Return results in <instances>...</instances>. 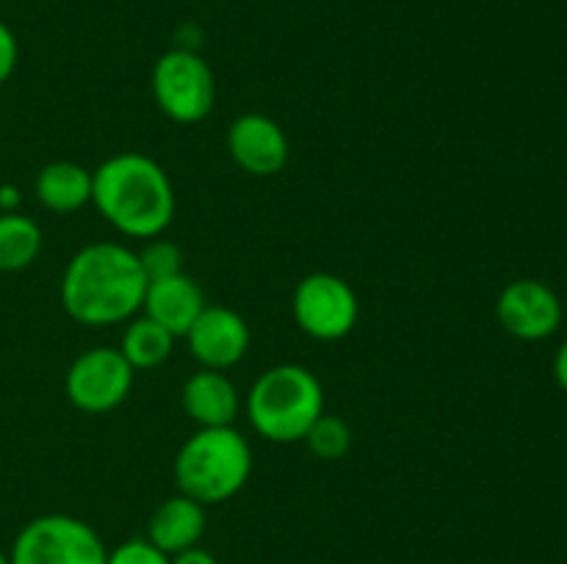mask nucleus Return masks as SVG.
Here are the masks:
<instances>
[{"instance_id":"3","label":"nucleus","mask_w":567,"mask_h":564,"mask_svg":"<svg viewBox=\"0 0 567 564\" xmlns=\"http://www.w3.org/2000/svg\"><path fill=\"white\" fill-rule=\"evenodd\" d=\"M177 490L197 503H225L252 476V446L236 426L197 429L172 462Z\"/></svg>"},{"instance_id":"25","label":"nucleus","mask_w":567,"mask_h":564,"mask_svg":"<svg viewBox=\"0 0 567 564\" xmlns=\"http://www.w3.org/2000/svg\"><path fill=\"white\" fill-rule=\"evenodd\" d=\"M0 564H11V562H9V553L0 551Z\"/></svg>"},{"instance_id":"5","label":"nucleus","mask_w":567,"mask_h":564,"mask_svg":"<svg viewBox=\"0 0 567 564\" xmlns=\"http://www.w3.org/2000/svg\"><path fill=\"white\" fill-rule=\"evenodd\" d=\"M11 564H105L109 551L97 531L72 514H39L17 534Z\"/></svg>"},{"instance_id":"21","label":"nucleus","mask_w":567,"mask_h":564,"mask_svg":"<svg viewBox=\"0 0 567 564\" xmlns=\"http://www.w3.org/2000/svg\"><path fill=\"white\" fill-rule=\"evenodd\" d=\"M17 61H20V44H17L14 31L0 20V88L14 75Z\"/></svg>"},{"instance_id":"8","label":"nucleus","mask_w":567,"mask_h":564,"mask_svg":"<svg viewBox=\"0 0 567 564\" xmlns=\"http://www.w3.org/2000/svg\"><path fill=\"white\" fill-rule=\"evenodd\" d=\"M133 365L122 357L120 348L94 346L72 359L64 376L66 398L86 415H105L125 404L133 390Z\"/></svg>"},{"instance_id":"22","label":"nucleus","mask_w":567,"mask_h":564,"mask_svg":"<svg viewBox=\"0 0 567 564\" xmlns=\"http://www.w3.org/2000/svg\"><path fill=\"white\" fill-rule=\"evenodd\" d=\"M172 564H219V562H216V556L210 551L194 545V547H186V551L175 553V556H172Z\"/></svg>"},{"instance_id":"10","label":"nucleus","mask_w":567,"mask_h":564,"mask_svg":"<svg viewBox=\"0 0 567 564\" xmlns=\"http://www.w3.org/2000/svg\"><path fill=\"white\" fill-rule=\"evenodd\" d=\"M188 352L203 368L227 370L241 363L249 352V326L244 315L225 304H205L199 318L186 332Z\"/></svg>"},{"instance_id":"20","label":"nucleus","mask_w":567,"mask_h":564,"mask_svg":"<svg viewBox=\"0 0 567 564\" xmlns=\"http://www.w3.org/2000/svg\"><path fill=\"white\" fill-rule=\"evenodd\" d=\"M105 564H172V556L158 551L147 536H136V540H127L109 551Z\"/></svg>"},{"instance_id":"15","label":"nucleus","mask_w":567,"mask_h":564,"mask_svg":"<svg viewBox=\"0 0 567 564\" xmlns=\"http://www.w3.org/2000/svg\"><path fill=\"white\" fill-rule=\"evenodd\" d=\"M33 194L50 213H75L92 205V171L75 160H50L39 169Z\"/></svg>"},{"instance_id":"24","label":"nucleus","mask_w":567,"mask_h":564,"mask_svg":"<svg viewBox=\"0 0 567 564\" xmlns=\"http://www.w3.org/2000/svg\"><path fill=\"white\" fill-rule=\"evenodd\" d=\"M554 376H557V385L567 393V337L563 346L557 348V357H554Z\"/></svg>"},{"instance_id":"12","label":"nucleus","mask_w":567,"mask_h":564,"mask_svg":"<svg viewBox=\"0 0 567 564\" xmlns=\"http://www.w3.org/2000/svg\"><path fill=\"white\" fill-rule=\"evenodd\" d=\"M205 293L186 271L147 282L142 313L164 326L172 337H186L194 321L205 310Z\"/></svg>"},{"instance_id":"13","label":"nucleus","mask_w":567,"mask_h":564,"mask_svg":"<svg viewBox=\"0 0 567 564\" xmlns=\"http://www.w3.org/2000/svg\"><path fill=\"white\" fill-rule=\"evenodd\" d=\"M183 412L199 426H233L241 409V396L225 370L203 368L183 382L181 390Z\"/></svg>"},{"instance_id":"6","label":"nucleus","mask_w":567,"mask_h":564,"mask_svg":"<svg viewBox=\"0 0 567 564\" xmlns=\"http://www.w3.org/2000/svg\"><path fill=\"white\" fill-rule=\"evenodd\" d=\"M150 88L164 116L181 125H197L216 105L214 70L197 50H166L155 61Z\"/></svg>"},{"instance_id":"14","label":"nucleus","mask_w":567,"mask_h":564,"mask_svg":"<svg viewBox=\"0 0 567 564\" xmlns=\"http://www.w3.org/2000/svg\"><path fill=\"white\" fill-rule=\"evenodd\" d=\"M205 506L188 495H172L155 506L147 523V540L166 556L186 551V547L199 545L205 534Z\"/></svg>"},{"instance_id":"17","label":"nucleus","mask_w":567,"mask_h":564,"mask_svg":"<svg viewBox=\"0 0 567 564\" xmlns=\"http://www.w3.org/2000/svg\"><path fill=\"white\" fill-rule=\"evenodd\" d=\"M42 227L31 216L0 213V274L28 269L42 252Z\"/></svg>"},{"instance_id":"9","label":"nucleus","mask_w":567,"mask_h":564,"mask_svg":"<svg viewBox=\"0 0 567 564\" xmlns=\"http://www.w3.org/2000/svg\"><path fill=\"white\" fill-rule=\"evenodd\" d=\"M498 324L518 341H546L563 326V302L540 280H515L498 293Z\"/></svg>"},{"instance_id":"16","label":"nucleus","mask_w":567,"mask_h":564,"mask_svg":"<svg viewBox=\"0 0 567 564\" xmlns=\"http://www.w3.org/2000/svg\"><path fill=\"white\" fill-rule=\"evenodd\" d=\"M172 346H175V337L147 315H133L120 341L122 357L133 365V370H153L164 365Z\"/></svg>"},{"instance_id":"4","label":"nucleus","mask_w":567,"mask_h":564,"mask_svg":"<svg viewBox=\"0 0 567 564\" xmlns=\"http://www.w3.org/2000/svg\"><path fill=\"white\" fill-rule=\"evenodd\" d=\"M324 412V387L305 365L282 363L264 370L247 393V418L269 442H299Z\"/></svg>"},{"instance_id":"2","label":"nucleus","mask_w":567,"mask_h":564,"mask_svg":"<svg viewBox=\"0 0 567 564\" xmlns=\"http://www.w3.org/2000/svg\"><path fill=\"white\" fill-rule=\"evenodd\" d=\"M92 205L125 238L153 241L175 221V188L158 160L120 153L92 171Z\"/></svg>"},{"instance_id":"7","label":"nucleus","mask_w":567,"mask_h":564,"mask_svg":"<svg viewBox=\"0 0 567 564\" xmlns=\"http://www.w3.org/2000/svg\"><path fill=\"white\" fill-rule=\"evenodd\" d=\"M293 321L313 341H343L360 318L354 288L330 271H313L293 288Z\"/></svg>"},{"instance_id":"11","label":"nucleus","mask_w":567,"mask_h":564,"mask_svg":"<svg viewBox=\"0 0 567 564\" xmlns=\"http://www.w3.org/2000/svg\"><path fill=\"white\" fill-rule=\"evenodd\" d=\"M227 153L255 177H275L291 158L288 136L271 116L241 114L227 127Z\"/></svg>"},{"instance_id":"23","label":"nucleus","mask_w":567,"mask_h":564,"mask_svg":"<svg viewBox=\"0 0 567 564\" xmlns=\"http://www.w3.org/2000/svg\"><path fill=\"white\" fill-rule=\"evenodd\" d=\"M20 188L11 186V182H3V186H0V213H17V210H20Z\"/></svg>"},{"instance_id":"19","label":"nucleus","mask_w":567,"mask_h":564,"mask_svg":"<svg viewBox=\"0 0 567 564\" xmlns=\"http://www.w3.org/2000/svg\"><path fill=\"white\" fill-rule=\"evenodd\" d=\"M138 263H142L147 280H164V276L181 274L183 271V252L177 243L166 241V238H153V241L144 243V249L138 252Z\"/></svg>"},{"instance_id":"18","label":"nucleus","mask_w":567,"mask_h":564,"mask_svg":"<svg viewBox=\"0 0 567 564\" xmlns=\"http://www.w3.org/2000/svg\"><path fill=\"white\" fill-rule=\"evenodd\" d=\"M305 442H308L310 451L319 459L336 462V459H341L352 448V426L341 415L321 412L316 424L310 426L308 435H305Z\"/></svg>"},{"instance_id":"1","label":"nucleus","mask_w":567,"mask_h":564,"mask_svg":"<svg viewBox=\"0 0 567 564\" xmlns=\"http://www.w3.org/2000/svg\"><path fill=\"white\" fill-rule=\"evenodd\" d=\"M147 282L138 252L114 241H97L72 254L59 293L72 321L83 326H114L142 313Z\"/></svg>"}]
</instances>
